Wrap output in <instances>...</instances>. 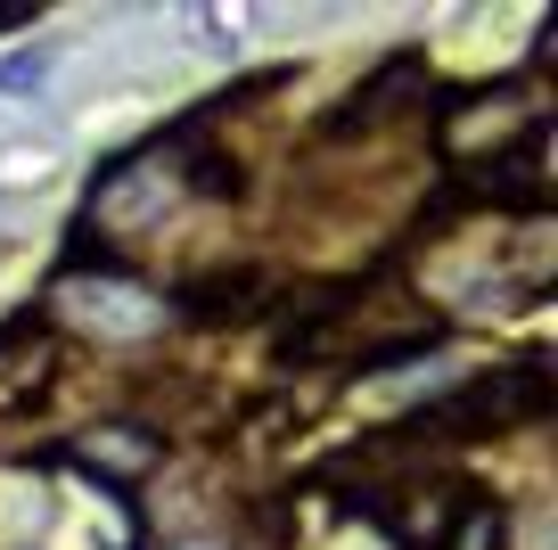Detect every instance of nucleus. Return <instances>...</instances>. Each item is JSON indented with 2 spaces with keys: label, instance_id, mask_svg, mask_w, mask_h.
Listing matches in <instances>:
<instances>
[{
  "label": "nucleus",
  "instance_id": "f257e3e1",
  "mask_svg": "<svg viewBox=\"0 0 558 550\" xmlns=\"http://www.w3.org/2000/svg\"><path fill=\"white\" fill-rule=\"evenodd\" d=\"M436 312L427 296L411 288H353V296H329L304 328H288V361H337V370H395L402 354L436 345Z\"/></svg>",
  "mask_w": 558,
  "mask_h": 550
},
{
  "label": "nucleus",
  "instance_id": "f03ea898",
  "mask_svg": "<svg viewBox=\"0 0 558 550\" xmlns=\"http://www.w3.org/2000/svg\"><path fill=\"white\" fill-rule=\"evenodd\" d=\"M542 411H550V370H542V354H525V361H501L493 379L452 386L418 419H402V435H418V444L427 435H501V428H534Z\"/></svg>",
  "mask_w": 558,
  "mask_h": 550
},
{
  "label": "nucleus",
  "instance_id": "7ed1b4c3",
  "mask_svg": "<svg viewBox=\"0 0 558 550\" xmlns=\"http://www.w3.org/2000/svg\"><path fill=\"white\" fill-rule=\"evenodd\" d=\"M41 67H50V50H17L9 67H0V91H25V83H41Z\"/></svg>",
  "mask_w": 558,
  "mask_h": 550
},
{
  "label": "nucleus",
  "instance_id": "20e7f679",
  "mask_svg": "<svg viewBox=\"0 0 558 550\" xmlns=\"http://www.w3.org/2000/svg\"><path fill=\"white\" fill-rule=\"evenodd\" d=\"M34 17H41L34 0H0V34H9V25H34Z\"/></svg>",
  "mask_w": 558,
  "mask_h": 550
}]
</instances>
